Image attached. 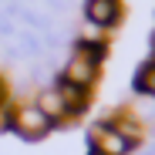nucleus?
I'll list each match as a JSON object with an SVG mask.
<instances>
[{
  "label": "nucleus",
  "instance_id": "nucleus-1",
  "mask_svg": "<svg viewBox=\"0 0 155 155\" xmlns=\"http://www.w3.org/2000/svg\"><path fill=\"white\" fill-rule=\"evenodd\" d=\"M54 121H51L34 101H24V105H17L14 108V115H10V132H17L24 142H37V138H44V135H51L54 132Z\"/></svg>",
  "mask_w": 155,
  "mask_h": 155
},
{
  "label": "nucleus",
  "instance_id": "nucleus-2",
  "mask_svg": "<svg viewBox=\"0 0 155 155\" xmlns=\"http://www.w3.org/2000/svg\"><path fill=\"white\" fill-rule=\"evenodd\" d=\"M121 0H84L81 4V17L84 24H91V27L98 31H115L121 24Z\"/></svg>",
  "mask_w": 155,
  "mask_h": 155
},
{
  "label": "nucleus",
  "instance_id": "nucleus-3",
  "mask_svg": "<svg viewBox=\"0 0 155 155\" xmlns=\"http://www.w3.org/2000/svg\"><path fill=\"white\" fill-rule=\"evenodd\" d=\"M91 148L105 152V155H135L138 152V145H132L121 132H115V128L108 125V118H101L91 128Z\"/></svg>",
  "mask_w": 155,
  "mask_h": 155
},
{
  "label": "nucleus",
  "instance_id": "nucleus-4",
  "mask_svg": "<svg viewBox=\"0 0 155 155\" xmlns=\"http://www.w3.org/2000/svg\"><path fill=\"white\" fill-rule=\"evenodd\" d=\"M58 74L64 78V81H71V84H81V88H94L98 84V74H101V68H94L91 61H84L81 54H74L71 51V58L58 68Z\"/></svg>",
  "mask_w": 155,
  "mask_h": 155
},
{
  "label": "nucleus",
  "instance_id": "nucleus-5",
  "mask_svg": "<svg viewBox=\"0 0 155 155\" xmlns=\"http://www.w3.org/2000/svg\"><path fill=\"white\" fill-rule=\"evenodd\" d=\"M71 51H74V54H81L84 61H91L94 68H101V64L108 61L111 44H108V37H81V34H78V37L71 41Z\"/></svg>",
  "mask_w": 155,
  "mask_h": 155
},
{
  "label": "nucleus",
  "instance_id": "nucleus-6",
  "mask_svg": "<svg viewBox=\"0 0 155 155\" xmlns=\"http://www.w3.org/2000/svg\"><path fill=\"white\" fill-rule=\"evenodd\" d=\"M34 105L54 121V125H64L68 121V115H64V98L58 94V88L54 84H44V88H37V94H34Z\"/></svg>",
  "mask_w": 155,
  "mask_h": 155
},
{
  "label": "nucleus",
  "instance_id": "nucleus-7",
  "mask_svg": "<svg viewBox=\"0 0 155 155\" xmlns=\"http://www.w3.org/2000/svg\"><path fill=\"white\" fill-rule=\"evenodd\" d=\"M132 91L142 94V98H148V101H155V58H148V61L135 71V78H132Z\"/></svg>",
  "mask_w": 155,
  "mask_h": 155
},
{
  "label": "nucleus",
  "instance_id": "nucleus-8",
  "mask_svg": "<svg viewBox=\"0 0 155 155\" xmlns=\"http://www.w3.org/2000/svg\"><path fill=\"white\" fill-rule=\"evenodd\" d=\"M17 31H20V27H17V24H14L4 10H0V44H10V41L17 37Z\"/></svg>",
  "mask_w": 155,
  "mask_h": 155
},
{
  "label": "nucleus",
  "instance_id": "nucleus-9",
  "mask_svg": "<svg viewBox=\"0 0 155 155\" xmlns=\"http://www.w3.org/2000/svg\"><path fill=\"white\" fill-rule=\"evenodd\" d=\"M0 108H10V84L4 74H0Z\"/></svg>",
  "mask_w": 155,
  "mask_h": 155
},
{
  "label": "nucleus",
  "instance_id": "nucleus-10",
  "mask_svg": "<svg viewBox=\"0 0 155 155\" xmlns=\"http://www.w3.org/2000/svg\"><path fill=\"white\" fill-rule=\"evenodd\" d=\"M88 155H105V152H98V148H88Z\"/></svg>",
  "mask_w": 155,
  "mask_h": 155
},
{
  "label": "nucleus",
  "instance_id": "nucleus-11",
  "mask_svg": "<svg viewBox=\"0 0 155 155\" xmlns=\"http://www.w3.org/2000/svg\"><path fill=\"white\" fill-rule=\"evenodd\" d=\"M152 58H155V54H152Z\"/></svg>",
  "mask_w": 155,
  "mask_h": 155
}]
</instances>
